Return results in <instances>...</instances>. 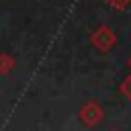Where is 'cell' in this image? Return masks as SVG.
Here are the masks:
<instances>
[{
    "label": "cell",
    "instance_id": "cell-2",
    "mask_svg": "<svg viewBox=\"0 0 131 131\" xmlns=\"http://www.w3.org/2000/svg\"><path fill=\"white\" fill-rule=\"evenodd\" d=\"M92 43L100 49V51H106V49H111L113 47V43H115V37H113V33L111 31H106V29H100L98 33H94V37H92Z\"/></svg>",
    "mask_w": 131,
    "mask_h": 131
},
{
    "label": "cell",
    "instance_id": "cell-1",
    "mask_svg": "<svg viewBox=\"0 0 131 131\" xmlns=\"http://www.w3.org/2000/svg\"><path fill=\"white\" fill-rule=\"evenodd\" d=\"M78 117H80L82 125H86V127H96V125L102 121V108H100V104H98L96 100H88V102L82 104Z\"/></svg>",
    "mask_w": 131,
    "mask_h": 131
},
{
    "label": "cell",
    "instance_id": "cell-5",
    "mask_svg": "<svg viewBox=\"0 0 131 131\" xmlns=\"http://www.w3.org/2000/svg\"><path fill=\"white\" fill-rule=\"evenodd\" d=\"M113 131H117V129H113Z\"/></svg>",
    "mask_w": 131,
    "mask_h": 131
},
{
    "label": "cell",
    "instance_id": "cell-3",
    "mask_svg": "<svg viewBox=\"0 0 131 131\" xmlns=\"http://www.w3.org/2000/svg\"><path fill=\"white\" fill-rule=\"evenodd\" d=\"M12 66H14L12 57H8L6 53H2V55H0V74H8V72L12 70Z\"/></svg>",
    "mask_w": 131,
    "mask_h": 131
},
{
    "label": "cell",
    "instance_id": "cell-4",
    "mask_svg": "<svg viewBox=\"0 0 131 131\" xmlns=\"http://www.w3.org/2000/svg\"><path fill=\"white\" fill-rule=\"evenodd\" d=\"M119 90H121V94H123V96H125V98L131 102V74H129V76H127V78L121 82Z\"/></svg>",
    "mask_w": 131,
    "mask_h": 131
}]
</instances>
